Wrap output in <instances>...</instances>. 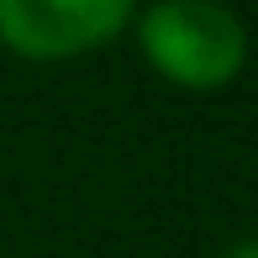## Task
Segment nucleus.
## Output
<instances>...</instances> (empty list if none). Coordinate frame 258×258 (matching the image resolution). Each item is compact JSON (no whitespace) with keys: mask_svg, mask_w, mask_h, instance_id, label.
<instances>
[{"mask_svg":"<svg viewBox=\"0 0 258 258\" xmlns=\"http://www.w3.org/2000/svg\"><path fill=\"white\" fill-rule=\"evenodd\" d=\"M132 37L143 63L184 95H216L248 69L253 37L227 0H153L137 6Z\"/></svg>","mask_w":258,"mask_h":258,"instance_id":"nucleus-1","label":"nucleus"},{"mask_svg":"<svg viewBox=\"0 0 258 258\" xmlns=\"http://www.w3.org/2000/svg\"><path fill=\"white\" fill-rule=\"evenodd\" d=\"M137 0H0V48L21 63H74L132 32Z\"/></svg>","mask_w":258,"mask_h":258,"instance_id":"nucleus-2","label":"nucleus"},{"mask_svg":"<svg viewBox=\"0 0 258 258\" xmlns=\"http://www.w3.org/2000/svg\"><path fill=\"white\" fill-rule=\"evenodd\" d=\"M216 258H258V237H242V242H232V248H221Z\"/></svg>","mask_w":258,"mask_h":258,"instance_id":"nucleus-3","label":"nucleus"}]
</instances>
